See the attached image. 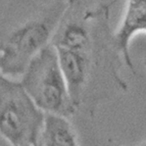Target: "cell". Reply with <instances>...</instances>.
Masks as SVG:
<instances>
[{
    "mask_svg": "<svg viewBox=\"0 0 146 146\" xmlns=\"http://www.w3.org/2000/svg\"><path fill=\"white\" fill-rule=\"evenodd\" d=\"M66 0H13L0 20V74L21 78L30 61L50 44Z\"/></svg>",
    "mask_w": 146,
    "mask_h": 146,
    "instance_id": "1",
    "label": "cell"
},
{
    "mask_svg": "<svg viewBox=\"0 0 146 146\" xmlns=\"http://www.w3.org/2000/svg\"><path fill=\"white\" fill-rule=\"evenodd\" d=\"M19 83L44 113L70 119L77 112L57 54L51 44L30 61Z\"/></svg>",
    "mask_w": 146,
    "mask_h": 146,
    "instance_id": "2",
    "label": "cell"
},
{
    "mask_svg": "<svg viewBox=\"0 0 146 146\" xmlns=\"http://www.w3.org/2000/svg\"><path fill=\"white\" fill-rule=\"evenodd\" d=\"M44 119L17 81L0 107V135L12 146H40Z\"/></svg>",
    "mask_w": 146,
    "mask_h": 146,
    "instance_id": "3",
    "label": "cell"
},
{
    "mask_svg": "<svg viewBox=\"0 0 146 146\" xmlns=\"http://www.w3.org/2000/svg\"><path fill=\"white\" fill-rule=\"evenodd\" d=\"M139 33L146 34V0H128L122 23L117 31L112 33V41L123 62L133 73H135V66L130 44L133 37Z\"/></svg>",
    "mask_w": 146,
    "mask_h": 146,
    "instance_id": "4",
    "label": "cell"
},
{
    "mask_svg": "<svg viewBox=\"0 0 146 146\" xmlns=\"http://www.w3.org/2000/svg\"><path fill=\"white\" fill-rule=\"evenodd\" d=\"M40 146H79L70 119L45 113Z\"/></svg>",
    "mask_w": 146,
    "mask_h": 146,
    "instance_id": "5",
    "label": "cell"
},
{
    "mask_svg": "<svg viewBox=\"0 0 146 146\" xmlns=\"http://www.w3.org/2000/svg\"><path fill=\"white\" fill-rule=\"evenodd\" d=\"M0 146H12V145L6 140V139H4L0 135Z\"/></svg>",
    "mask_w": 146,
    "mask_h": 146,
    "instance_id": "6",
    "label": "cell"
},
{
    "mask_svg": "<svg viewBox=\"0 0 146 146\" xmlns=\"http://www.w3.org/2000/svg\"><path fill=\"white\" fill-rule=\"evenodd\" d=\"M139 146H146V140H145V141H144V142H142V143L140 144V145H139Z\"/></svg>",
    "mask_w": 146,
    "mask_h": 146,
    "instance_id": "7",
    "label": "cell"
},
{
    "mask_svg": "<svg viewBox=\"0 0 146 146\" xmlns=\"http://www.w3.org/2000/svg\"><path fill=\"white\" fill-rule=\"evenodd\" d=\"M144 66H145V68H146V56H145V58H144Z\"/></svg>",
    "mask_w": 146,
    "mask_h": 146,
    "instance_id": "8",
    "label": "cell"
},
{
    "mask_svg": "<svg viewBox=\"0 0 146 146\" xmlns=\"http://www.w3.org/2000/svg\"><path fill=\"white\" fill-rule=\"evenodd\" d=\"M17 146H32V145H17Z\"/></svg>",
    "mask_w": 146,
    "mask_h": 146,
    "instance_id": "9",
    "label": "cell"
},
{
    "mask_svg": "<svg viewBox=\"0 0 146 146\" xmlns=\"http://www.w3.org/2000/svg\"><path fill=\"white\" fill-rule=\"evenodd\" d=\"M115 1H117V0H113V1H111L112 3H115Z\"/></svg>",
    "mask_w": 146,
    "mask_h": 146,
    "instance_id": "10",
    "label": "cell"
},
{
    "mask_svg": "<svg viewBox=\"0 0 146 146\" xmlns=\"http://www.w3.org/2000/svg\"><path fill=\"white\" fill-rule=\"evenodd\" d=\"M2 76H3V75H1V74H0V78H1V77H2Z\"/></svg>",
    "mask_w": 146,
    "mask_h": 146,
    "instance_id": "11",
    "label": "cell"
}]
</instances>
